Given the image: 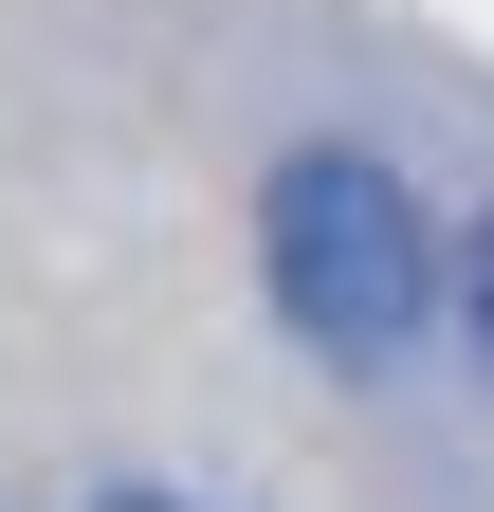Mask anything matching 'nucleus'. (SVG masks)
<instances>
[{"label": "nucleus", "mask_w": 494, "mask_h": 512, "mask_svg": "<svg viewBox=\"0 0 494 512\" xmlns=\"http://www.w3.org/2000/svg\"><path fill=\"white\" fill-rule=\"evenodd\" d=\"M257 238H275V311H293L330 366L421 348V311H440V238H421V202H403L366 147H293L275 202H257Z\"/></svg>", "instance_id": "nucleus-1"}, {"label": "nucleus", "mask_w": 494, "mask_h": 512, "mask_svg": "<svg viewBox=\"0 0 494 512\" xmlns=\"http://www.w3.org/2000/svg\"><path fill=\"white\" fill-rule=\"evenodd\" d=\"M458 330H476V366H494V220H476V256H458Z\"/></svg>", "instance_id": "nucleus-2"}, {"label": "nucleus", "mask_w": 494, "mask_h": 512, "mask_svg": "<svg viewBox=\"0 0 494 512\" xmlns=\"http://www.w3.org/2000/svg\"><path fill=\"white\" fill-rule=\"evenodd\" d=\"M110 512H183V494H110Z\"/></svg>", "instance_id": "nucleus-3"}]
</instances>
